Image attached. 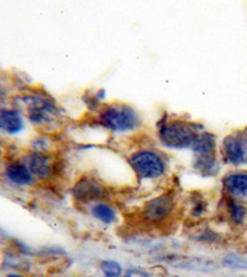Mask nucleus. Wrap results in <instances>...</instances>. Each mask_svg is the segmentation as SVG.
<instances>
[{
    "label": "nucleus",
    "instance_id": "nucleus-1",
    "mask_svg": "<svg viewBox=\"0 0 247 277\" xmlns=\"http://www.w3.org/2000/svg\"><path fill=\"white\" fill-rule=\"evenodd\" d=\"M126 163L138 182H158L168 175L169 160L156 148H138L126 157Z\"/></svg>",
    "mask_w": 247,
    "mask_h": 277
},
{
    "label": "nucleus",
    "instance_id": "nucleus-2",
    "mask_svg": "<svg viewBox=\"0 0 247 277\" xmlns=\"http://www.w3.org/2000/svg\"><path fill=\"white\" fill-rule=\"evenodd\" d=\"M203 129L196 122L182 118H162L157 124V138L161 146L171 151L190 149Z\"/></svg>",
    "mask_w": 247,
    "mask_h": 277
},
{
    "label": "nucleus",
    "instance_id": "nucleus-3",
    "mask_svg": "<svg viewBox=\"0 0 247 277\" xmlns=\"http://www.w3.org/2000/svg\"><path fill=\"white\" fill-rule=\"evenodd\" d=\"M95 121L103 128L113 133H132L141 127L140 113L134 106L124 102L103 104L96 112Z\"/></svg>",
    "mask_w": 247,
    "mask_h": 277
},
{
    "label": "nucleus",
    "instance_id": "nucleus-4",
    "mask_svg": "<svg viewBox=\"0 0 247 277\" xmlns=\"http://www.w3.org/2000/svg\"><path fill=\"white\" fill-rule=\"evenodd\" d=\"M178 198L173 191H165L147 198L140 209V218L147 226L160 227L173 218Z\"/></svg>",
    "mask_w": 247,
    "mask_h": 277
},
{
    "label": "nucleus",
    "instance_id": "nucleus-5",
    "mask_svg": "<svg viewBox=\"0 0 247 277\" xmlns=\"http://www.w3.org/2000/svg\"><path fill=\"white\" fill-rule=\"evenodd\" d=\"M71 196L80 204H90L99 201H110V191L96 177L83 175L71 187Z\"/></svg>",
    "mask_w": 247,
    "mask_h": 277
},
{
    "label": "nucleus",
    "instance_id": "nucleus-6",
    "mask_svg": "<svg viewBox=\"0 0 247 277\" xmlns=\"http://www.w3.org/2000/svg\"><path fill=\"white\" fill-rule=\"evenodd\" d=\"M219 155L227 165H247V129L226 135L219 144Z\"/></svg>",
    "mask_w": 247,
    "mask_h": 277
},
{
    "label": "nucleus",
    "instance_id": "nucleus-7",
    "mask_svg": "<svg viewBox=\"0 0 247 277\" xmlns=\"http://www.w3.org/2000/svg\"><path fill=\"white\" fill-rule=\"evenodd\" d=\"M27 117L36 126H52L58 121L60 110L54 100L36 95L27 100Z\"/></svg>",
    "mask_w": 247,
    "mask_h": 277
},
{
    "label": "nucleus",
    "instance_id": "nucleus-8",
    "mask_svg": "<svg viewBox=\"0 0 247 277\" xmlns=\"http://www.w3.org/2000/svg\"><path fill=\"white\" fill-rule=\"evenodd\" d=\"M23 162L32 173L36 180L47 181L55 176L57 171V163L51 153L32 151L25 157Z\"/></svg>",
    "mask_w": 247,
    "mask_h": 277
},
{
    "label": "nucleus",
    "instance_id": "nucleus-9",
    "mask_svg": "<svg viewBox=\"0 0 247 277\" xmlns=\"http://www.w3.org/2000/svg\"><path fill=\"white\" fill-rule=\"evenodd\" d=\"M221 186L229 198L247 202V171H229L221 179Z\"/></svg>",
    "mask_w": 247,
    "mask_h": 277
},
{
    "label": "nucleus",
    "instance_id": "nucleus-10",
    "mask_svg": "<svg viewBox=\"0 0 247 277\" xmlns=\"http://www.w3.org/2000/svg\"><path fill=\"white\" fill-rule=\"evenodd\" d=\"M5 176L10 182L18 186H30L36 180L23 160L10 162L5 168Z\"/></svg>",
    "mask_w": 247,
    "mask_h": 277
},
{
    "label": "nucleus",
    "instance_id": "nucleus-11",
    "mask_svg": "<svg viewBox=\"0 0 247 277\" xmlns=\"http://www.w3.org/2000/svg\"><path fill=\"white\" fill-rule=\"evenodd\" d=\"M193 157H207L219 154V143L216 135L212 132L202 131L190 148Z\"/></svg>",
    "mask_w": 247,
    "mask_h": 277
},
{
    "label": "nucleus",
    "instance_id": "nucleus-12",
    "mask_svg": "<svg viewBox=\"0 0 247 277\" xmlns=\"http://www.w3.org/2000/svg\"><path fill=\"white\" fill-rule=\"evenodd\" d=\"M89 213L95 221L105 226H113L118 222V211L109 201H99L89 206Z\"/></svg>",
    "mask_w": 247,
    "mask_h": 277
},
{
    "label": "nucleus",
    "instance_id": "nucleus-13",
    "mask_svg": "<svg viewBox=\"0 0 247 277\" xmlns=\"http://www.w3.org/2000/svg\"><path fill=\"white\" fill-rule=\"evenodd\" d=\"M220 155H207V157H193L191 168L199 175L204 177L215 176L220 171Z\"/></svg>",
    "mask_w": 247,
    "mask_h": 277
},
{
    "label": "nucleus",
    "instance_id": "nucleus-14",
    "mask_svg": "<svg viewBox=\"0 0 247 277\" xmlns=\"http://www.w3.org/2000/svg\"><path fill=\"white\" fill-rule=\"evenodd\" d=\"M23 128L24 120L18 110L0 109V131L8 134H16Z\"/></svg>",
    "mask_w": 247,
    "mask_h": 277
},
{
    "label": "nucleus",
    "instance_id": "nucleus-15",
    "mask_svg": "<svg viewBox=\"0 0 247 277\" xmlns=\"http://www.w3.org/2000/svg\"><path fill=\"white\" fill-rule=\"evenodd\" d=\"M188 216L191 220L201 221L207 216L208 211H209V202L204 197L203 193H198L196 196H191L188 199Z\"/></svg>",
    "mask_w": 247,
    "mask_h": 277
},
{
    "label": "nucleus",
    "instance_id": "nucleus-16",
    "mask_svg": "<svg viewBox=\"0 0 247 277\" xmlns=\"http://www.w3.org/2000/svg\"><path fill=\"white\" fill-rule=\"evenodd\" d=\"M226 212L229 216V220L231 223L236 224V226H241L247 218V209L242 202L235 201L232 198H226Z\"/></svg>",
    "mask_w": 247,
    "mask_h": 277
},
{
    "label": "nucleus",
    "instance_id": "nucleus-17",
    "mask_svg": "<svg viewBox=\"0 0 247 277\" xmlns=\"http://www.w3.org/2000/svg\"><path fill=\"white\" fill-rule=\"evenodd\" d=\"M99 266H101L103 277H121L124 273L123 265L116 261V260H102Z\"/></svg>",
    "mask_w": 247,
    "mask_h": 277
},
{
    "label": "nucleus",
    "instance_id": "nucleus-18",
    "mask_svg": "<svg viewBox=\"0 0 247 277\" xmlns=\"http://www.w3.org/2000/svg\"><path fill=\"white\" fill-rule=\"evenodd\" d=\"M134 275H135V273H134V271H131V270H127L126 272H124V273H123V276H121V277H134Z\"/></svg>",
    "mask_w": 247,
    "mask_h": 277
},
{
    "label": "nucleus",
    "instance_id": "nucleus-19",
    "mask_svg": "<svg viewBox=\"0 0 247 277\" xmlns=\"http://www.w3.org/2000/svg\"><path fill=\"white\" fill-rule=\"evenodd\" d=\"M8 277H25V276L20 275V273H10V275H8Z\"/></svg>",
    "mask_w": 247,
    "mask_h": 277
}]
</instances>
